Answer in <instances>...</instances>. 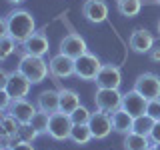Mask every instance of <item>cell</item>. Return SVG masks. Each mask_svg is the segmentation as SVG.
Returning a JSON list of instances; mask_svg holds the SVG:
<instances>
[{
    "mask_svg": "<svg viewBox=\"0 0 160 150\" xmlns=\"http://www.w3.org/2000/svg\"><path fill=\"white\" fill-rule=\"evenodd\" d=\"M0 24H2V34H10L18 44L26 42L36 32V20L24 8H16L12 12H8Z\"/></svg>",
    "mask_w": 160,
    "mask_h": 150,
    "instance_id": "cell-1",
    "label": "cell"
},
{
    "mask_svg": "<svg viewBox=\"0 0 160 150\" xmlns=\"http://www.w3.org/2000/svg\"><path fill=\"white\" fill-rule=\"evenodd\" d=\"M18 70L26 76L32 84H40L48 78L50 66L44 60V56H32V54H20Z\"/></svg>",
    "mask_w": 160,
    "mask_h": 150,
    "instance_id": "cell-2",
    "label": "cell"
},
{
    "mask_svg": "<svg viewBox=\"0 0 160 150\" xmlns=\"http://www.w3.org/2000/svg\"><path fill=\"white\" fill-rule=\"evenodd\" d=\"M122 96L124 94L118 88H98L94 94V104L98 110L112 114L114 110L122 108Z\"/></svg>",
    "mask_w": 160,
    "mask_h": 150,
    "instance_id": "cell-3",
    "label": "cell"
},
{
    "mask_svg": "<svg viewBox=\"0 0 160 150\" xmlns=\"http://www.w3.org/2000/svg\"><path fill=\"white\" fill-rule=\"evenodd\" d=\"M72 118L66 112H54L50 114V126H48V136L54 140H70V132H72Z\"/></svg>",
    "mask_w": 160,
    "mask_h": 150,
    "instance_id": "cell-4",
    "label": "cell"
},
{
    "mask_svg": "<svg viewBox=\"0 0 160 150\" xmlns=\"http://www.w3.org/2000/svg\"><path fill=\"white\" fill-rule=\"evenodd\" d=\"M100 68H102L100 58L92 52H86L80 58H76V72H74V76L80 80H96Z\"/></svg>",
    "mask_w": 160,
    "mask_h": 150,
    "instance_id": "cell-5",
    "label": "cell"
},
{
    "mask_svg": "<svg viewBox=\"0 0 160 150\" xmlns=\"http://www.w3.org/2000/svg\"><path fill=\"white\" fill-rule=\"evenodd\" d=\"M48 66H50V76L56 78V82H58L62 78L74 76V72H76V60L66 56V54H62V52H58L56 56L50 58Z\"/></svg>",
    "mask_w": 160,
    "mask_h": 150,
    "instance_id": "cell-6",
    "label": "cell"
},
{
    "mask_svg": "<svg viewBox=\"0 0 160 150\" xmlns=\"http://www.w3.org/2000/svg\"><path fill=\"white\" fill-rule=\"evenodd\" d=\"M134 90L138 94H142L146 100L160 98V76L154 72H144L140 74L134 82Z\"/></svg>",
    "mask_w": 160,
    "mask_h": 150,
    "instance_id": "cell-7",
    "label": "cell"
},
{
    "mask_svg": "<svg viewBox=\"0 0 160 150\" xmlns=\"http://www.w3.org/2000/svg\"><path fill=\"white\" fill-rule=\"evenodd\" d=\"M30 86H32V82L16 68V70H12V72L8 74V80H6V84H4L2 88L8 90V94L14 100H18V98H26L28 96Z\"/></svg>",
    "mask_w": 160,
    "mask_h": 150,
    "instance_id": "cell-8",
    "label": "cell"
},
{
    "mask_svg": "<svg viewBox=\"0 0 160 150\" xmlns=\"http://www.w3.org/2000/svg\"><path fill=\"white\" fill-rule=\"evenodd\" d=\"M20 54H32V56H44L48 54L50 50V42H48V36L44 30H36V32L30 36L26 42L20 44Z\"/></svg>",
    "mask_w": 160,
    "mask_h": 150,
    "instance_id": "cell-9",
    "label": "cell"
},
{
    "mask_svg": "<svg viewBox=\"0 0 160 150\" xmlns=\"http://www.w3.org/2000/svg\"><path fill=\"white\" fill-rule=\"evenodd\" d=\"M88 126H90V130H92L94 140H104V138H106L108 134L114 130V128H112V116H110L108 112L98 110V108H96V112H92Z\"/></svg>",
    "mask_w": 160,
    "mask_h": 150,
    "instance_id": "cell-10",
    "label": "cell"
},
{
    "mask_svg": "<svg viewBox=\"0 0 160 150\" xmlns=\"http://www.w3.org/2000/svg\"><path fill=\"white\" fill-rule=\"evenodd\" d=\"M60 52L76 60V58L82 56V54L88 52L86 40L80 36V34H76V32H70V34H66V36L60 40Z\"/></svg>",
    "mask_w": 160,
    "mask_h": 150,
    "instance_id": "cell-11",
    "label": "cell"
},
{
    "mask_svg": "<svg viewBox=\"0 0 160 150\" xmlns=\"http://www.w3.org/2000/svg\"><path fill=\"white\" fill-rule=\"evenodd\" d=\"M82 16L90 24H102L108 18V4L104 0H84Z\"/></svg>",
    "mask_w": 160,
    "mask_h": 150,
    "instance_id": "cell-12",
    "label": "cell"
},
{
    "mask_svg": "<svg viewBox=\"0 0 160 150\" xmlns=\"http://www.w3.org/2000/svg\"><path fill=\"white\" fill-rule=\"evenodd\" d=\"M6 112L12 114L20 124H30L32 118H34V114L38 112V106L32 104V102H28L26 98H18V100H12V104H10V108Z\"/></svg>",
    "mask_w": 160,
    "mask_h": 150,
    "instance_id": "cell-13",
    "label": "cell"
},
{
    "mask_svg": "<svg viewBox=\"0 0 160 150\" xmlns=\"http://www.w3.org/2000/svg\"><path fill=\"white\" fill-rule=\"evenodd\" d=\"M96 86L98 88H120L122 84V72L116 64H102L98 76H96Z\"/></svg>",
    "mask_w": 160,
    "mask_h": 150,
    "instance_id": "cell-14",
    "label": "cell"
},
{
    "mask_svg": "<svg viewBox=\"0 0 160 150\" xmlns=\"http://www.w3.org/2000/svg\"><path fill=\"white\" fill-rule=\"evenodd\" d=\"M128 44L136 54H148L150 50L154 48V36L146 28H136L132 34H130Z\"/></svg>",
    "mask_w": 160,
    "mask_h": 150,
    "instance_id": "cell-15",
    "label": "cell"
},
{
    "mask_svg": "<svg viewBox=\"0 0 160 150\" xmlns=\"http://www.w3.org/2000/svg\"><path fill=\"white\" fill-rule=\"evenodd\" d=\"M122 108L126 110V112H130L134 118H136V116H142V114H146L148 100L132 88V90H128V92H124V96H122Z\"/></svg>",
    "mask_w": 160,
    "mask_h": 150,
    "instance_id": "cell-16",
    "label": "cell"
},
{
    "mask_svg": "<svg viewBox=\"0 0 160 150\" xmlns=\"http://www.w3.org/2000/svg\"><path fill=\"white\" fill-rule=\"evenodd\" d=\"M36 106L38 110H42V112H48V114H54L60 110V92L58 90H42V92L36 96Z\"/></svg>",
    "mask_w": 160,
    "mask_h": 150,
    "instance_id": "cell-17",
    "label": "cell"
},
{
    "mask_svg": "<svg viewBox=\"0 0 160 150\" xmlns=\"http://www.w3.org/2000/svg\"><path fill=\"white\" fill-rule=\"evenodd\" d=\"M110 116H112V128H114V132L122 134V136H126V134L132 132L134 116L130 112H126L124 108H118V110H114Z\"/></svg>",
    "mask_w": 160,
    "mask_h": 150,
    "instance_id": "cell-18",
    "label": "cell"
},
{
    "mask_svg": "<svg viewBox=\"0 0 160 150\" xmlns=\"http://www.w3.org/2000/svg\"><path fill=\"white\" fill-rule=\"evenodd\" d=\"M60 92V112H66V114H72L80 104V96L76 90L72 88H58Z\"/></svg>",
    "mask_w": 160,
    "mask_h": 150,
    "instance_id": "cell-19",
    "label": "cell"
},
{
    "mask_svg": "<svg viewBox=\"0 0 160 150\" xmlns=\"http://www.w3.org/2000/svg\"><path fill=\"white\" fill-rule=\"evenodd\" d=\"M124 150H152V140L150 136H142V134L130 132L124 136Z\"/></svg>",
    "mask_w": 160,
    "mask_h": 150,
    "instance_id": "cell-20",
    "label": "cell"
},
{
    "mask_svg": "<svg viewBox=\"0 0 160 150\" xmlns=\"http://www.w3.org/2000/svg\"><path fill=\"white\" fill-rule=\"evenodd\" d=\"M70 140L74 144H78V146H84L90 140H94V136H92V130H90L88 124H74L72 132H70Z\"/></svg>",
    "mask_w": 160,
    "mask_h": 150,
    "instance_id": "cell-21",
    "label": "cell"
},
{
    "mask_svg": "<svg viewBox=\"0 0 160 150\" xmlns=\"http://www.w3.org/2000/svg\"><path fill=\"white\" fill-rule=\"evenodd\" d=\"M116 8L122 16L134 18L142 10V0H116Z\"/></svg>",
    "mask_w": 160,
    "mask_h": 150,
    "instance_id": "cell-22",
    "label": "cell"
},
{
    "mask_svg": "<svg viewBox=\"0 0 160 150\" xmlns=\"http://www.w3.org/2000/svg\"><path fill=\"white\" fill-rule=\"evenodd\" d=\"M154 124H156V120H154V118H150L148 114L136 116V118H134L132 132H136V134H142V136H150V132H152Z\"/></svg>",
    "mask_w": 160,
    "mask_h": 150,
    "instance_id": "cell-23",
    "label": "cell"
},
{
    "mask_svg": "<svg viewBox=\"0 0 160 150\" xmlns=\"http://www.w3.org/2000/svg\"><path fill=\"white\" fill-rule=\"evenodd\" d=\"M18 130H20V122L12 116V114L4 112L2 114V128H0V134H6V136H12V138H20Z\"/></svg>",
    "mask_w": 160,
    "mask_h": 150,
    "instance_id": "cell-24",
    "label": "cell"
},
{
    "mask_svg": "<svg viewBox=\"0 0 160 150\" xmlns=\"http://www.w3.org/2000/svg\"><path fill=\"white\" fill-rule=\"evenodd\" d=\"M16 40H14L10 34H2L0 36V60H6L10 54L16 52Z\"/></svg>",
    "mask_w": 160,
    "mask_h": 150,
    "instance_id": "cell-25",
    "label": "cell"
},
{
    "mask_svg": "<svg viewBox=\"0 0 160 150\" xmlns=\"http://www.w3.org/2000/svg\"><path fill=\"white\" fill-rule=\"evenodd\" d=\"M32 124L34 128L40 132V136L42 134H48V126H50V114L48 112H42V110H38L36 114H34V118H32Z\"/></svg>",
    "mask_w": 160,
    "mask_h": 150,
    "instance_id": "cell-26",
    "label": "cell"
},
{
    "mask_svg": "<svg viewBox=\"0 0 160 150\" xmlns=\"http://www.w3.org/2000/svg\"><path fill=\"white\" fill-rule=\"evenodd\" d=\"M90 116H92V112H90L86 106H82V104H80V106L70 114V118H72L74 124H88L90 122Z\"/></svg>",
    "mask_w": 160,
    "mask_h": 150,
    "instance_id": "cell-27",
    "label": "cell"
},
{
    "mask_svg": "<svg viewBox=\"0 0 160 150\" xmlns=\"http://www.w3.org/2000/svg\"><path fill=\"white\" fill-rule=\"evenodd\" d=\"M18 134H20V140H24V142H34V140L40 136V132L32 124H20Z\"/></svg>",
    "mask_w": 160,
    "mask_h": 150,
    "instance_id": "cell-28",
    "label": "cell"
},
{
    "mask_svg": "<svg viewBox=\"0 0 160 150\" xmlns=\"http://www.w3.org/2000/svg\"><path fill=\"white\" fill-rule=\"evenodd\" d=\"M146 114H148L150 118H154L156 122H160V98L148 100V108H146Z\"/></svg>",
    "mask_w": 160,
    "mask_h": 150,
    "instance_id": "cell-29",
    "label": "cell"
},
{
    "mask_svg": "<svg viewBox=\"0 0 160 150\" xmlns=\"http://www.w3.org/2000/svg\"><path fill=\"white\" fill-rule=\"evenodd\" d=\"M12 96L8 94V90H4V88H0V108L6 112V110L10 108V104H12Z\"/></svg>",
    "mask_w": 160,
    "mask_h": 150,
    "instance_id": "cell-30",
    "label": "cell"
},
{
    "mask_svg": "<svg viewBox=\"0 0 160 150\" xmlns=\"http://www.w3.org/2000/svg\"><path fill=\"white\" fill-rule=\"evenodd\" d=\"M10 150H34V146H32V142H24V140H20V142L12 144Z\"/></svg>",
    "mask_w": 160,
    "mask_h": 150,
    "instance_id": "cell-31",
    "label": "cell"
},
{
    "mask_svg": "<svg viewBox=\"0 0 160 150\" xmlns=\"http://www.w3.org/2000/svg\"><path fill=\"white\" fill-rule=\"evenodd\" d=\"M150 140H152L154 144H160V122H156V124H154L152 132H150Z\"/></svg>",
    "mask_w": 160,
    "mask_h": 150,
    "instance_id": "cell-32",
    "label": "cell"
},
{
    "mask_svg": "<svg viewBox=\"0 0 160 150\" xmlns=\"http://www.w3.org/2000/svg\"><path fill=\"white\" fill-rule=\"evenodd\" d=\"M148 56H150V60H152V62H160V46H154V48L148 52Z\"/></svg>",
    "mask_w": 160,
    "mask_h": 150,
    "instance_id": "cell-33",
    "label": "cell"
},
{
    "mask_svg": "<svg viewBox=\"0 0 160 150\" xmlns=\"http://www.w3.org/2000/svg\"><path fill=\"white\" fill-rule=\"evenodd\" d=\"M6 2H10V4H22L24 0H6Z\"/></svg>",
    "mask_w": 160,
    "mask_h": 150,
    "instance_id": "cell-34",
    "label": "cell"
},
{
    "mask_svg": "<svg viewBox=\"0 0 160 150\" xmlns=\"http://www.w3.org/2000/svg\"><path fill=\"white\" fill-rule=\"evenodd\" d=\"M152 150H160V144H152Z\"/></svg>",
    "mask_w": 160,
    "mask_h": 150,
    "instance_id": "cell-35",
    "label": "cell"
},
{
    "mask_svg": "<svg viewBox=\"0 0 160 150\" xmlns=\"http://www.w3.org/2000/svg\"><path fill=\"white\" fill-rule=\"evenodd\" d=\"M158 36H160V20H158Z\"/></svg>",
    "mask_w": 160,
    "mask_h": 150,
    "instance_id": "cell-36",
    "label": "cell"
},
{
    "mask_svg": "<svg viewBox=\"0 0 160 150\" xmlns=\"http://www.w3.org/2000/svg\"><path fill=\"white\" fill-rule=\"evenodd\" d=\"M154 2H156V4H160V0H154Z\"/></svg>",
    "mask_w": 160,
    "mask_h": 150,
    "instance_id": "cell-37",
    "label": "cell"
}]
</instances>
